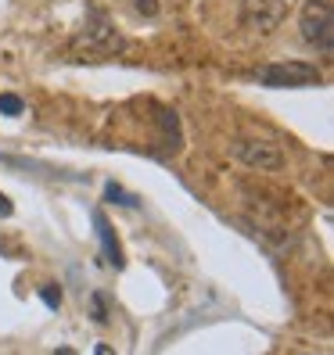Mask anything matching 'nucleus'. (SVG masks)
Returning <instances> with one entry per match:
<instances>
[{"mask_svg": "<svg viewBox=\"0 0 334 355\" xmlns=\"http://www.w3.org/2000/svg\"><path fill=\"white\" fill-rule=\"evenodd\" d=\"M104 201H108V205H126V208H137V205H140V198L126 194L119 183H108V187H104Z\"/></svg>", "mask_w": 334, "mask_h": 355, "instance_id": "7", "label": "nucleus"}, {"mask_svg": "<svg viewBox=\"0 0 334 355\" xmlns=\"http://www.w3.org/2000/svg\"><path fill=\"white\" fill-rule=\"evenodd\" d=\"M130 4H133V11L144 15V18H158V11H162V0H130Z\"/></svg>", "mask_w": 334, "mask_h": 355, "instance_id": "9", "label": "nucleus"}, {"mask_svg": "<svg viewBox=\"0 0 334 355\" xmlns=\"http://www.w3.org/2000/svg\"><path fill=\"white\" fill-rule=\"evenodd\" d=\"M58 355H76V352H72V348H61V352H58Z\"/></svg>", "mask_w": 334, "mask_h": 355, "instance_id": "14", "label": "nucleus"}, {"mask_svg": "<svg viewBox=\"0 0 334 355\" xmlns=\"http://www.w3.org/2000/svg\"><path fill=\"white\" fill-rule=\"evenodd\" d=\"M76 54H87V58H101V54H119L126 51V40L115 33V26L108 18H90L87 29H83L76 40H72Z\"/></svg>", "mask_w": 334, "mask_h": 355, "instance_id": "3", "label": "nucleus"}, {"mask_svg": "<svg viewBox=\"0 0 334 355\" xmlns=\"http://www.w3.org/2000/svg\"><path fill=\"white\" fill-rule=\"evenodd\" d=\"M0 112L15 119V115L26 112V104H22V97H18V94H0Z\"/></svg>", "mask_w": 334, "mask_h": 355, "instance_id": "8", "label": "nucleus"}, {"mask_svg": "<svg viewBox=\"0 0 334 355\" xmlns=\"http://www.w3.org/2000/svg\"><path fill=\"white\" fill-rule=\"evenodd\" d=\"M231 155H234L241 165H248V169H262V173H281L284 162H287V155H284L281 144L262 140V137H237V140L231 144Z\"/></svg>", "mask_w": 334, "mask_h": 355, "instance_id": "2", "label": "nucleus"}, {"mask_svg": "<svg viewBox=\"0 0 334 355\" xmlns=\"http://www.w3.org/2000/svg\"><path fill=\"white\" fill-rule=\"evenodd\" d=\"M299 33L320 54L334 51V4L331 0H306L302 15H299Z\"/></svg>", "mask_w": 334, "mask_h": 355, "instance_id": "1", "label": "nucleus"}, {"mask_svg": "<svg viewBox=\"0 0 334 355\" xmlns=\"http://www.w3.org/2000/svg\"><path fill=\"white\" fill-rule=\"evenodd\" d=\"M94 305H97V309H94V320L104 323V320H108V309H104V295H94Z\"/></svg>", "mask_w": 334, "mask_h": 355, "instance_id": "11", "label": "nucleus"}, {"mask_svg": "<svg viewBox=\"0 0 334 355\" xmlns=\"http://www.w3.org/2000/svg\"><path fill=\"white\" fill-rule=\"evenodd\" d=\"M262 87H320V69L309 61H277L256 72Z\"/></svg>", "mask_w": 334, "mask_h": 355, "instance_id": "4", "label": "nucleus"}, {"mask_svg": "<svg viewBox=\"0 0 334 355\" xmlns=\"http://www.w3.org/2000/svg\"><path fill=\"white\" fill-rule=\"evenodd\" d=\"M94 234H97V241H101V252H104V259H108L115 269H122V266H126V255H122L119 234L112 230V223L104 219V212H94Z\"/></svg>", "mask_w": 334, "mask_h": 355, "instance_id": "6", "label": "nucleus"}, {"mask_svg": "<svg viewBox=\"0 0 334 355\" xmlns=\"http://www.w3.org/2000/svg\"><path fill=\"white\" fill-rule=\"evenodd\" d=\"M11 212H15V205H11L4 194H0V216H11Z\"/></svg>", "mask_w": 334, "mask_h": 355, "instance_id": "12", "label": "nucleus"}, {"mask_svg": "<svg viewBox=\"0 0 334 355\" xmlns=\"http://www.w3.org/2000/svg\"><path fill=\"white\" fill-rule=\"evenodd\" d=\"M94 355H115V348H108V345H97V352Z\"/></svg>", "mask_w": 334, "mask_h": 355, "instance_id": "13", "label": "nucleus"}, {"mask_svg": "<svg viewBox=\"0 0 334 355\" xmlns=\"http://www.w3.org/2000/svg\"><path fill=\"white\" fill-rule=\"evenodd\" d=\"M40 298L47 302V309H61V287H54V284H44V287H40Z\"/></svg>", "mask_w": 334, "mask_h": 355, "instance_id": "10", "label": "nucleus"}, {"mask_svg": "<svg viewBox=\"0 0 334 355\" xmlns=\"http://www.w3.org/2000/svg\"><path fill=\"white\" fill-rule=\"evenodd\" d=\"M287 18V0H241V22L266 36Z\"/></svg>", "mask_w": 334, "mask_h": 355, "instance_id": "5", "label": "nucleus"}]
</instances>
